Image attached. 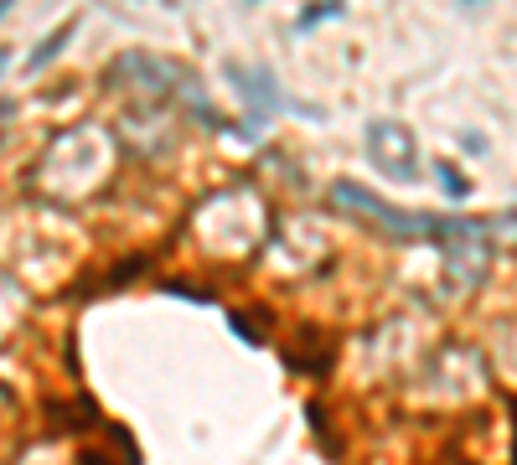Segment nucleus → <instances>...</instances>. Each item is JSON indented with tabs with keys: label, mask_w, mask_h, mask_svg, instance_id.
Listing matches in <instances>:
<instances>
[{
	"label": "nucleus",
	"mask_w": 517,
	"mask_h": 465,
	"mask_svg": "<svg viewBox=\"0 0 517 465\" xmlns=\"http://www.w3.org/2000/svg\"><path fill=\"white\" fill-rule=\"evenodd\" d=\"M73 31H78V21H63V26H57V31H52V37H47V42H42V47H37L32 57H26V73H42V68H47V62H52L57 52H63V47L73 42Z\"/></svg>",
	"instance_id": "nucleus-5"
},
{
	"label": "nucleus",
	"mask_w": 517,
	"mask_h": 465,
	"mask_svg": "<svg viewBox=\"0 0 517 465\" xmlns=\"http://www.w3.org/2000/svg\"><path fill=\"white\" fill-rule=\"evenodd\" d=\"M347 6H342V0H316V6H306V11H300L295 16V31H300V37H306V31L311 26H321V21H337Z\"/></svg>",
	"instance_id": "nucleus-6"
},
{
	"label": "nucleus",
	"mask_w": 517,
	"mask_h": 465,
	"mask_svg": "<svg viewBox=\"0 0 517 465\" xmlns=\"http://www.w3.org/2000/svg\"><path fill=\"white\" fill-rule=\"evenodd\" d=\"M109 73H114V78H125L130 88H145V93H156V99L181 104L197 124H207V130H223V114L212 109L202 78L187 68V62H176V57H156V52H125V57H114V68H109Z\"/></svg>",
	"instance_id": "nucleus-1"
},
{
	"label": "nucleus",
	"mask_w": 517,
	"mask_h": 465,
	"mask_svg": "<svg viewBox=\"0 0 517 465\" xmlns=\"http://www.w3.org/2000/svg\"><path fill=\"white\" fill-rule=\"evenodd\" d=\"M11 6H16V0H0V16H6V11H11Z\"/></svg>",
	"instance_id": "nucleus-10"
},
{
	"label": "nucleus",
	"mask_w": 517,
	"mask_h": 465,
	"mask_svg": "<svg viewBox=\"0 0 517 465\" xmlns=\"http://www.w3.org/2000/svg\"><path fill=\"white\" fill-rule=\"evenodd\" d=\"M362 145H368L373 166L388 176V181H414L419 176V140L409 124L399 119H373L368 135H362Z\"/></svg>",
	"instance_id": "nucleus-3"
},
{
	"label": "nucleus",
	"mask_w": 517,
	"mask_h": 465,
	"mask_svg": "<svg viewBox=\"0 0 517 465\" xmlns=\"http://www.w3.org/2000/svg\"><path fill=\"white\" fill-rule=\"evenodd\" d=\"M331 202L357 212V217H368V223H378L388 238H440L445 228V217H430V212H404V207H393L383 197H373L362 181L342 176V181H331Z\"/></svg>",
	"instance_id": "nucleus-2"
},
{
	"label": "nucleus",
	"mask_w": 517,
	"mask_h": 465,
	"mask_svg": "<svg viewBox=\"0 0 517 465\" xmlns=\"http://www.w3.org/2000/svg\"><path fill=\"white\" fill-rule=\"evenodd\" d=\"M435 176H440V192H445V197H455V202H466V197H471V181H466L461 171H455L450 161H440V166H435Z\"/></svg>",
	"instance_id": "nucleus-7"
},
{
	"label": "nucleus",
	"mask_w": 517,
	"mask_h": 465,
	"mask_svg": "<svg viewBox=\"0 0 517 465\" xmlns=\"http://www.w3.org/2000/svg\"><path fill=\"white\" fill-rule=\"evenodd\" d=\"M228 78H233V88L243 93V104H249V140H259V130L269 124V114L285 104L280 83L269 78V68H243V62H228Z\"/></svg>",
	"instance_id": "nucleus-4"
},
{
	"label": "nucleus",
	"mask_w": 517,
	"mask_h": 465,
	"mask_svg": "<svg viewBox=\"0 0 517 465\" xmlns=\"http://www.w3.org/2000/svg\"><path fill=\"white\" fill-rule=\"evenodd\" d=\"M11 114H16V104H11V99H0V124H6Z\"/></svg>",
	"instance_id": "nucleus-8"
},
{
	"label": "nucleus",
	"mask_w": 517,
	"mask_h": 465,
	"mask_svg": "<svg viewBox=\"0 0 517 465\" xmlns=\"http://www.w3.org/2000/svg\"><path fill=\"white\" fill-rule=\"evenodd\" d=\"M6 68H11V52H6V47H0V73H6Z\"/></svg>",
	"instance_id": "nucleus-9"
}]
</instances>
